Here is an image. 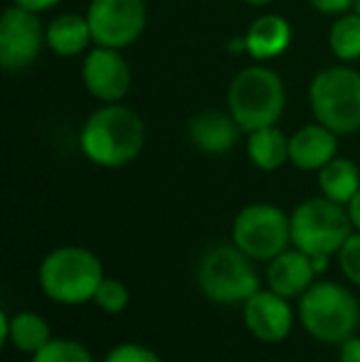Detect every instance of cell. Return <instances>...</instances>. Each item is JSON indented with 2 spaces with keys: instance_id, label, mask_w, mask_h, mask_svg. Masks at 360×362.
I'll return each instance as SVG.
<instances>
[{
  "instance_id": "obj_13",
  "label": "cell",
  "mask_w": 360,
  "mask_h": 362,
  "mask_svg": "<svg viewBox=\"0 0 360 362\" xmlns=\"http://www.w3.org/2000/svg\"><path fill=\"white\" fill-rule=\"evenodd\" d=\"M242 134L230 109H202L187 119V141L205 156H227Z\"/></svg>"
},
{
  "instance_id": "obj_6",
  "label": "cell",
  "mask_w": 360,
  "mask_h": 362,
  "mask_svg": "<svg viewBox=\"0 0 360 362\" xmlns=\"http://www.w3.org/2000/svg\"><path fill=\"white\" fill-rule=\"evenodd\" d=\"M308 106L313 121L338 136L360 131V72L351 64L321 69L308 84Z\"/></svg>"
},
{
  "instance_id": "obj_11",
  "label": "cell",
  "mask_w": 360,
  "mask_h": 362,
  "mask_svg": "<svg viewBox=\"0 0 360 362\" xmlns=\"http://www.w3.org/2000/svg\"><path fill=\"white\" fill-rule=\"evenodd\" d=\"M240 308L247 333L267 345L284 343L298 323V315L296 308L291 305V298L279 296L277 291L267 286H262L255 296H250Z\"/></svg>"
},
{
  "instance_id": "obj_27",
  "label": "cell",
  "mask_w": 360,
  "mask_h": 362,
  "mask_svg": "<svg viewBox=\"0 0 360 362\" xmlns=\"http://www.w3.org/2000/svg\"><path fill=\"white\" fill-rule=\"evenodd\" d=\"M336 362H360V333L351 335L336 348Z\"/></svg>"
},
{
  "instance_id": "obj_9",
  "label": "cell",
  "mask_w": 360,
  "mask_h": 362,
  "mask_svg": "<svg viewBox=\"0 0 360 362\" xmlns=\"http://www.w3.org/2000/svg\"><path fill=\"white\" fill-rule=\"evenodd\" d=\"M47 47V25L37 13L10 3L0 18V67L15 74L33 67Z\"/></svg>"
},
{
  "instance_id": "obj_26",
  "label": "cell",
  "mask_w": 360,
  "mask_h": 362,
  "mask_svg": "<svg viewBox=\"0 0 360 362\" xmlns=\"http://www.w3.org/2000/svg\"><path fill=\"white\" fill-rule=\"evenodd\" d=\"M321 15H343L356 10V0H306Z\"/></svg>"
},
{
  "instance_id": "obj_22",
  "label": "cell",
  "mask_w": 360,
  "mask_h": 362,
  "mask_svg": "<svg viewBox=\"0 0 360 362\" xmlns=\"http://www.w3.org/2000/svg\"><path fill=\"white\" fill-rule=\"evenodd\" d=\"M30 362H96L94 353L74 338H52L45 348L30 355Z\"/></svg>"
},
{
  "instance_id": "obj_19",
  "label": "cell",
  "mask_w": 360,
  "mask_h": 362,
  "mask_svg": "<svg viewBox=\"0 0 360 362\" xmlns=\"http://www.w3.org/2000/svg\"><path fill=\"white\" fill-rule=\"evenodd\" d=\"M247 160L262 173H274L289 163V136L274 126H265L247 134L245 141Z\"/></svg>"
},
{
  "instance_id": "obj_10",
  "label": "cell",
  "mask_w": 360,
  "mask_h": 362,
  "mask_svg": "<svg viewBox=\"0 0 360 362\" xmlns=\"http://www.w3.org/2000/svg\"><path fill=\"white\" fill-rule=\"evenodd\" d=\"M87 20L94 45L126 49L139 42L149 23L146 0H89Z\"/></svg>"
},
{
  "instance_id": "obj_28",
  "label": "cell",
  "mask_w": 360,
  "mask_h": 362,
  "mask_svg": "<svg viewBox=\"0 0 360 362\" xmlns=\"http://www.w3.org/2000/svg\"><path fill=\"white\" fill-rule=\"evenodd\" d=\"M10 3L18 5V8H23V10H30V13L42 15V13H47V10L57 8L62 0H10Z\"/></svg>"
},
{
  "instance_id": "obj_4",
  "label": "cell",
  "mask_w": 360,
  "mask_h": 362,
  "mask_svg": "<svg viewBox=\"0 0 360 362\" xmlns=\"http://www.w3.org/2000/svg\"><path fill=\"white\" fill-rule=\"evenodd\" d=\"M197 291L215 305H242L262 288L257 262L232 242L205 249L195 267Z\"/></svg>"
},
{
  "instance_id": "obj_29",
  "label": "cell",
  "mask_w": 360,
  "mask_h": 362,
  "mask_svg": "<svg viewBox=\"0 0 360 362\" xmlns=\"http://www.w3.org/2000/svg\"><path fill=\"white\" fill-rule=\"evenodd\" d=\"M348 215H351V219H353V227L360 232V190H358V195L351 200V205H348Z\"/></svg>"
},
{
  "instance_id": "obj_21",
  "label": "cell",
  "mask_w": 360,
  "mask_h": 362,
  "mask_svg": "<svg viewBox=\"0 0 360 362\" xmlns=\"http://www.w3.org/2000/svg\"><path fill=\"white\" fill-rule=\"evenodd\" d=\"M328 49L336 59L351 64L360 59V13L336 15L333 25L328 28Z\"/></svg>"
},
{
  "instance_id": "obj_3",
  "label": "cell",
  "mask_w": 360,
  "mask_h": 362,
  "mask_svg": "<svg viewBox=\"0 0 360 362\" xmlns=\"http://www.w3.org/2000/svg\"><path fill=\"white\" fill-rule=\"evenodd\" d=\"M104 279V262L99 254L82 244H62L50 249L37 267L40 291L57 305L91 303Z\"/></svg>"
},
{
  "instance_id": "obj_25",
  "label": "cell",
  "mask_w": 360,
  "mask_h": 362,
  "mask_svg": "<svg viewBox=\"0 0 360 362\" xmlns=\"http://www.w3.org/2000/svg\"><path fill=\"white\" fill-rule=\"evenodd\" d=\"M101 362H163V358L149 345L126 340V343H116L114 348L106 350Z\"/></svg>"
},
{
  "instance_id": "obj_20",
  "label": "cell",
  "mask_w": 360,
  "mask_h": 362,
  "mask_svg": "<svg viewBox=\"0 0 360 362\" xmlns=\"http://www.w3.org/2000/svg\"><path fill=\"white\" fill-rule=\"evenodd\" d=\"M316 180H318V190H321L323 197L348 207L360 190V168L351 158L336 156L331 163H326V165L316 173Z\"/></svg>"
},
{
  "instance_id": "obj_24",
  "label": "cell",
  "mask_w": 360,
  "mask_h": 362,
  "mask_svg": "<svg viewBox=\"0 0 360 362\" xmlns=\"http://www.w3.org/2000/svg\"><path fill=\"white\" fill-rule=\"evenodd\" d=\"M338 269H341L343 279L351 284L353 288H360V232L348 237V242L341 247V252L336 254Z\"/></svg>"
},
{
  "instance_id": "obj_17",
  "label": "cell",
  "mask_w": 360,
  "mask_h": 362,
  "mask_svg": "<svg viewBox=\"0 0 360 362\" xmlns=\"http://www.w3.org/2000/svg\"><path fill=\"white\" fill-rule=\"evenodd\" d=\"M291 37V23L284 15L265 13L250 23L245 37H242V49L257 62H269V59H277L286 52Z\"/></svg>"
},
{
  "instance_id": "obj_16",
  "label": "cell",
  "mask_w": 360,
  "mask_h": 362,
  "mask_svg": "<svg viewBox=\"0 0 360 362\" xmlns=\"http://www.w3.org/2000/svg\"><path fill=\"white\" fill-rule=\"evenodd\" d=\"M52 328L45 315L35 310H18L10 313L8 308H0V343L10 345L20 355H35L40 348L52 340Z\"/></svg>"
},
{
  "instance_id": "obj_18",
  "label": "cell",
  "mask_w": 360,
  "mask_h": 362,
  "mask_svg": "<svg viewBox=\"0 0 360 362\" xmlns=\"http://www.w3.org/2000/svg\"><path fill=\"white\" fill-rule=\"evenodd\" d=\"M94 45L87 15L62 13L47 23V49L59 57H79Z\"/></svg>"
},
{
  "instance_id": "obj_7",
  "label": "cell",
  "mask_w": 360,
  "mask_h": 362,
  "mask_svg": "<svg viewBox=\"0 0 360 362\" xmlns=\"http://www.w3.org/2000/svg\"><path fill=\"white\" fill-rule=\"evenodd\" d=\"M291 247L308 257H331L341 252L356 227L346 205L328 200L323 195L306 197L291 212Z\"/></svg>"
},
{
  "instance_id": "obj_12",
  "label": "cell",
  "mask_w": 360,
  "mask_h": 362,
  "mask_svg": "<svg viewBox=\"0 0 360 362\" xmlns=\"http://www.w3.org/2000/svg\"><path fill=\"white\" fill-rule=\"evenodd\" d=\"M79 74H82L84 89L101 104L124 101L131 91V81H134L124 49L101 47V45H94L84 54Z\"/></svg>"
},
{
  "instance_id": "obj_5",
  "label": "cell",
  "mask_w": 360,
  "mask_h": 362,
  "mask_svg": "<svg viewBox=\"0 0 360 362\" xmlns=\"http://www.w3.org/2000/svg\"><path fill=\"white\" fill-rule=\"evenodd\" d=\"M227 109L245 134L279 124L286 109L284 79L267 64L240 69L227 86Z\"/></svg>"
},
{
  "instance_id": "obj_30",
  "label": "cell",
  "mask_w": 360,
  "mask_h": 362,
  "mask_svg": "<svg viewBox=\"0 0 360 362\" xmlns=\"http://www.w3.org/2000/svg\"><path fill=\"white\" fill-rule=\"evenodd\" d=\"M245 5H252V8H265V5L274 3V0H242Z\"/></svg>"
},
{
  "instance_id": "obj_8",
  "label": "cell",
  "mask_w": 360,
  "mask_h": 362,
  "mask_svg": "<svg viewBox=\"0 0 360 362\" xmlns=\"http://www.w3.org/2000/svg\"><path fill=\"white\" fill-rule=\"evenodd\" d=\"M230 242L257 264H267L291 247V217L272 202H250L232 219Z\"/></svg>"
},
{
  "instance_id": "obj_14",
  "label": "cell",
  "mask_w": 360,
  "mask_h": 362,
  "mask_svg": "<svg viewBox=\"0 0 360 362\" xmlns=\"http://www.w3.org/2000/svg\"><path fill=\"white\" fill-rule=\"evenodd\" d=\"M316 279L318 272L313 267V259L296 247L284 249L279 257L265 264V286L291 300L301 298Z\"/></svg>"
},
{
  "instance_id": "obj_2",
  "label": "cell",
  "mask_w": 360,
  "mask_h": 362,
  "mask_svg": "<svg viewBox=\"0 0 360 362\" xmlns=\"http://www.w3.org/2000/svg\"><path fill=\"white\" fill-rule=\"evenodd\" d=\"M298 328L321 345L338 348L360 333V298L351 284L316 279L296 300Z\"/></svg>"
},
{
  "instance_id": "obj_31",
  "label": "cell",
  "mask_w": 360,
  "mask_h": 362,
  "mask_svg": "<svg viewBox=\"0 0 360 362\" xmlns=\"http://www.w3.org/2000/svg\"><path fill=\"white\" fill-rule=\"evenodd\" d=\"M356 10H358V13H360V0H356Z\"/></svg>"
},
{
  "instance_id": "obj_15",
  "label": "cell",
  "mask_w": 360,
  "mask_h": 362,
  "mask_svg": "<svg viewBox=\"0 0 360 362\" xmlns=\"http://www.w3.org/2000/svg\"><path fill=\"white\" fill-rule=\"evenodd\" d=\"M338 139L341 136L318 121L301 126L289 136V163L296 170L318 173L338 156Z\"/></svg>"
},
{
  "instance_id": "obj_23",
  "label": "cell",
  "mask_w": 360,
  "mask_h": 362,
  "mask_svg": "<svg viewBox=\"0 0 360 362\" xmlns=\"http://www.w3.org/2000/svg\"><path fill=\"white\" fill-rule=\"evenodd\" d=\"M91 303L104 315H121V313H126V308H129V303H131V291L121 279L106 276L104 281H101V286L96 288Z\"/></svg>"
},
{
  "instance_id": "obj_1",
  "label": "cell",
  "mask_w": 360,
  "mask_h": 362,
  "mask_svg": "<svg viewBox=\"0 0 360 362\" xmlns=\"http://www.w3.org/2000/svg\"><path fill=\"white\" fill-rule=\"evenodd\" d=\"M146 146V124L131 106L114 101L101 104L79 129V151L91 165L104 170L126 168Z\"/></svg>"
}]
</instances>
